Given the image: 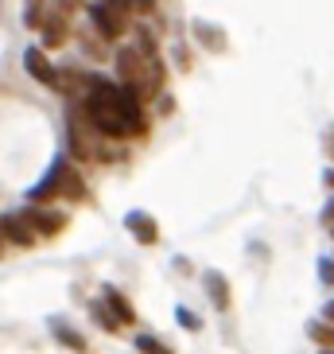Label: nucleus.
<instances>
[{"instance_id": "1", "label": "nucleus", "mask_w": 334, "mask_h": 354, "mask_svg": "<svg viewBox=\"0 0 334 354\" xmlns=\"http://www.w3.org/2000/svg\"><path fill=\"white\" fill-rule=\"evenodd\" d=\"M82 109L90 113L97 129H101L109 140H125V136H140L148 129V113L144 102H136L121 82L113 78H86V94H82Z\"/></svg>"}, {"instance_id": "2", "label": "nucleus", "mask_w": 334, "mask_h": 354, "mask_svg": "<svg viewBox=\"0 0 334 354\" xmlns=\"http://www.w3.org/2000/svg\"><path fill=\"white\" fill-rule=\"evenodd\" d=\"M117 82L125 86L136 102H156L164 94V59L144 55L140 47H121L117 51Z\"/></svg>"}, {"instance_id": "3", "label": "nucleus", "mask_w": 334, "mask_h": 354, "mask_svg": "<svg viewBox=\"0 0 334 354\" xmlns=\"http://www.w3.org/2000/svg\"><path fill=\"white\" fill-rule=\"evenodd\" d=\"M51 198H66V203H82V198H86V179L78 176L74 164H70V160H63V156L51 164L47 179L32 187V203H51Z\"/></svg>"}, {"instance_id": "4", "label": "nucleus", "mask_w": 334, "mask_h": 354, "mask_svg": "<svg viewBox=\"0 0 334 354\" xmlns=\"http://www.w3.org/2000/svg\"><path fill=\"white\" fill-rule=\"evenodd\" d=\"M128 16H132V12H128L125 4H117V0H94V4H90V24H94V32L109 43H117L128 32Z\"/></svg>"}, {"instance_id": "5", "label": "nucleus", "mask_w": 334, "mask_h": 354, "mask_svg": "<svg viewBox=\"0 0 334 354\" xmlns=\"http://www.w3.org/2000/svg\"><path fill=\"white\" fill-rule=\"evenodd\" d=\"M0 238L8 241V245H20V250H32L35 241V230L28 226V218H23V210H16V214H0Z\"/></svg>"}, {"instance_id": "6", "label": "nucleus", "mask_w": 334, "mask_h": 354, "mask_svg": "<svg viewBox=\"0 0 334 354\" xmlns=\"http://www.w3.org/2000/svg\"><path fill=\"white\" fill-rule=\"evenodd\" d=\"M23 218L35 230V238H55L66 226V214L63 210H51V207H23Z\"/></svg>"}, {"instance_id": "7", "label": "nucleus", "mask_w": 334, "mask_h": 354, "mask_svg": "<svg viewBox=\"0 0 334 354\" xmlns=\"http://www.w3.org/2000/svg\"><path fill=\"white\" fill-rule=\"evenodd\" d=\"M23 71L32 74L35 82H43L47 90H59V71L51 66V59H47L43 47H28V51H23Z\"/></svg>"}, {"instance_id": "8", "label": "nucleus", "mask_w": 334, "mask_h": 354, "mask_svg": "<svg viewBox=\"0 0 334 354\" xmlns=\"http://www.w3.org/2000/svg\"><path fill=\"white\" fill-rule=\"evenodd\" d=\"M125 230L140 241V245H156V241H159V222L152 218L148 210H128V214H125Z\"/></svg>"}, {"instance_id": "9", "label": "nucleus", "mask_w": 334, "mask_h": 354, "mask_svg": "<svg viewBox=\"0 0 334 354\" xmlns=\"http://www.w3.org/2000/svg\"><path fill=\"white\" fill-rule=\"evenodd\" d=\"M101 300H105V308L113 312V319L121 323V327H132V323H136V308L128 304V296H125L121 288L105 284V288H101Z\"/></svg>"}, {"instance_id": "10", "label": "nucleus", "mask_w": 334, "mask_h": 354, "mask_svg": "<svg viewBox=\"0 0 334 354\" xmlns=\"http://www.w3.org/2000/svg\"><path fill=\"white\" fill-rule=\"evenodd\" d=\"M202 288H206L210 304H214V312H230L233 292H230V281H226V277H222L218 269H210L206 277H202Z\"/></svg>"}, {"instance_id": "11", "label": "nucleus", "mask_w": 334, "mask_h": 354, "mask_svg": "<svg viewBox=\"0 0 334 354\" xmlns=\"http://www.w3.org/2000/svg\"><path fill=\"white\" fill-rule=\"evenodd\" d=\"M43 47H59L66 43V12H51V16H43Z\"/></svg>"}, {"instance_id": "12", "label": "nucleus", "mask_w": 334, "mask_h": 354, "mask_svg": "<svg viewBox=\"0 0 334 354\" xmlns=\"http://www.w3.org/2000/svg\"><path fill=\"white\" fill-rule=\"evenodd\" d=\"M90 315H94V319L101 323V331H109V335L121 331V323H117V319H113V312L105 308V300H90Z\"/></svg>"}, {"instance_id": "13", "label": "nucleus", "mask_w": 334, "mask_h": 354, "mask_svg": "<svg viewBox=\"0 0 334 354\" xmlns=\"http://www.w3.org/2000/svg\"><path fill=\"white\" fill-rule=\"evenodd\" d=\"M307 335H311L323 351H326V346H334V323H326V319H311V323H307Z\"/></svg>"}, {"instance_id": "14", "label": "nucleus", "mask_w": 334, "mask_h": 354, "mask_svg": "<svg viewBox=\"0 0 334 354\" xmlns=\"http://www.w3.org/2000/svg\"><path fill=\"white\" fill-rule=\"evenodd\" d=\"M55 339H59L63 346H70V351H78V354L86 351V339H82V335L74 331V327H66V323H59V319H55Z\"/></svg>"}, {"instance_id": "15", "label": "nucleus", "mask_w": 334, "mask_h": 354, "mask_svg": "<svg viewBox=\"0 0 334 354\" xmlns=\"http://www.w3.org/2000/svg\"><path fill=\"white\" fill-rule=\"evenodd\" d=\"M136 351H140V354H175L164 339H156V335H148V331L136 335Z\"/></svg>"}, {"instance_id": "16", "label": "nucleus", "mask_w": 334, "mask_h": 354, "mask_svg": "<svg viewBox=\"0 0 334 354\" xmlns=\"http://www.w3.org/2000/svg\"><path fill=\"white\" fill-rule=\"evenodd\" d=\"M195 32H199V39L206 43V47H218V51H226V35L218 32V28H210V24H195Z\"/></svg>"}, {"instance_id": "17", "label": "nucleus", "mask_w": 334, "mask_h": 354, "mask_svg": "<svg viewBox=\"0 0 334 354\" xmlns=\"http://www.w3.org/2000/svg\"><path fill=\"white\" fill-rule=\"evenodd\" d=\"M117 4H125L132 16H152L156 12V0H117Z\"/></svg>"}, {"instance_id": "18", "label": "nucleus", "mask_w": 334, "mask_h": 354, "mask_svg": "<svg viewBox=\"0 0 334 354\" xmlns=\"http://www.w3.org/2000/svg\"><path fill=\"white\" fill-rule=\"evenodd\" d=\"M175 319L183 323V327H190V331H202V319L190 312V308H175Z\"/></svg>"}, {"instance_id": "19", "label": "nucleus", "mask_w": 334, "mask_h": 354, "mask_svg": "<svg viewBox=\"0 0 334 354\" xmlns=\"http://www.w3.org/2000/svg\"><path fill=\"white\" fill-rule=\"evenodd\" d=\"M319 277H323V284H334V257L319 261Z\"/></svg>"}, {"instance_id": "20", "label": "nucleus", "mask_w": 334, "mask_h": 354, "mask_svg": "<svg viewBox=\"0 0 334 354\" xmlns=\"http://www.w3.org/2000/svg\"><path fill=\"white\" fill-rule=\"evenodd\" d=\"M323 148H326V156L334 160V125H331V129H326V133H323Z\"/></svg>"}, {"instance_id": "21", "label": "nucleus", "mask_w": 334, "mask_h": 354, "mask_svg": "<svg viewBox=\"0 0 334 354\" xmlns=\"http://www.w3.org/2000/svg\"><path fill=\"white\" fill-rule=\"evenodd\" d=\"M323 226H326V230L334 226V195H331V203L323 207Z\"/></svg>"}, {"instance_id": "22", "label": "nucleus", "mask_w": 334, "mask_h": 354, "mask_svg": "<svg viewBox=\"0 0 334 354\" xmlns=\"http://www.w3.org/2000/svg\"><path fill=\"white\" fill-rule=\"evenodd\" d=\"M323 319H326V323H334V300H331V304H326V308H323Z\"/></svg>"}, {"instance_id": "23", "label": "nucleus", "mask_w": 334, "mask_h": 354, "mask_svg": "<svg viewBox=\"0 0 334 354\" xmlns=\"http://www.w3.org/2000/svg\"><path fill=\"white\" fill-rule=\"evenodd\" d=\"M326 187L334 191V167H326Z\"/></svg>"}, {"instance_id": "24", "label": "nucleus", "mask_w": 334, "mask_h": 354, "mask_svg": "<svg viewBox=\"0 0 334 354\" xmlns=\"http://www.w3.org/2000/svg\"><path fill=\"white\" fill-rule=\"evenodd\" d=\"M323 354H334V346H326V351H323Z\"/></svg>"}, {"instance_id": "25", "label": "nucleus", "mask_w": 334, "mask_h": 354, "mask_svg": "<svg viewBox=\"0 0 334 354\" xmlns=\"http://www.w3.org/2000/svg\"><path fill=\"white\" fill-rule=\"evenodd\" d=\"M331 234H334V226H331Z\"/></svg>"}, {"instance_id": "26", "label": "nucleus", "mask_w": 334, "mask_h": 354, "mask_svg": "<svg viewBox=\"0 0 334 354\" xmlns=\"http://www.w3.org/2000/svg\"><path fill=\"white\" fill-rule=\"evenodd\" d=\"M0 241H4V238H0Z\"/></svg>"}]
</instances>
